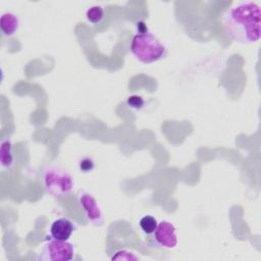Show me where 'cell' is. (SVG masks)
I'll return each instance as SVG.
<instances>
[{
  "mask_svg": "<svg viewBox=\"0 0 261 261\" xmlns=\"http://www.w3.org/2000/svg\"><path fill=\"white\" fill-rule=\"evenodd\" d=\"M226 35L241 44H254L261 37V8L255 1H242L231 5L222 16Z\"/></svg>",
  "mask_w": 261,
  "mask_h": 261,
  "instance_id": "6da1fadb",
  "label": "cell"
},
{
  "mask_svg": "<svg viewBox=\"0 0 261 261\" xmlns=\"http://www.w3.org/2000/svg\"><path fill=\"white\" fill-rule=\"evenodd\" d=\"M129 49L133 55L144 64L157 62L167 55L165 45L148 31H139L134 35Z\"/></svg>",
  "mask_w": 261,
  "mask_h": 261,
  "instance_id": "7a4b0ae2",
  "label": "cell"
},
{
  "mask_svg": "<svg viewBox=\"0 0 261 261\" xmlns=\"http://www.w3.org/2000/svg\"><path fill=\"white\" fill-rule=\"evenodd\" d=\"M40 176L46 192L55 198L67 197L73 191L74 178L61 166L45 165L41 169Z\"/></svg>",
  "mask_w": 261,
  "mask_h": 261,
  "instance_id": "3957f363",
  "label": "cell"
},
{
  "mask_svg": "<svg viewBox=\"0 0 261 261\" xmlns=\"http://www.w3.org/2000/svg\"><path fill=\"white\" fill-rule=\"evenodd\" d=\"M75 257V248L68 240H58L47 234L42 250L37 257L39 261H71Z\"/></svg>",
  "mask_w": 261,
  "mask_h": 261,
  "instance_id": "277c9868",
  "label": "cell"
},
{
  "mask_svg": "<svg viewBox=\"0 0 261 261\" xmlns=\"http://www.w3.org/2000/svg\"><path fill=\"white\" fill-rule=\"evenodd\" d=\"M76 199L87 220L96 227L102 226L104 224L105 217L96 197L88 191L80 190L76 194Z\"/></svg>",
  "mask_w": 261,
  "mask_h": 261,
  "instance_id": "5b68a950",
  "label": "cell"
},
{
  "mask_svg": "<svg viewBox=\"0 0 261 261\" xmlns=\"http://www.w3.org/2000/svg\"><path fill=\"white\" fill-rule=\"evenodd\" d=\"M151 236L154 242L164 249H174L178 243L176 227L166 220L158 222L155 231Z\"/></svg>",
  "mask_w": 261,
  "mask_h": 261,
  "instance_id": "8992f818",
  "label": "cell"
},
{
  "mask_svg": "<svg viewBox=\"0 0 261 261\" xmlns=\"http://www.w3.org/2000/svg\"><path fill=\"white\" fill-rule=\"evenodd\" d=\"M77 225L68 217H59L50 225V234L58 240H69Z\"/></svg>",
  "mask_w": 261,
  "mask_h": 261,
  "instance_id": "52a82bcc",
  "label": "cell"
},
{
  "mask_svg": "<svg viewBox=\"0 0 261 261\" xmlns=\"http://www.w3.org/2000/svg\"><path fill=\"white\" fill-rule=\"evenodd\" d=\"M20 25L18 16L13 12H4L0 17V30L3 36L12 37L14 36Z\"/></svg>",
  "mask_w": 261,
  "mask_h": 261,
  "instance_id": "ba28073f",
  "label": "cell"
},
{
  "mask_svg": "<svg viewBox=\"0 0 261 261\" xmlns=\"http://www.w3.org/2000/svg\"><path fill=\"white\" fill-rule=\"evenodd\" d=\"M15 159L13 154V144L10 139H4L0 145V163L2 168H11L14 165Z\"/></svg>",
  "mask_w": 261,
  "mask_h": 261,
  "instance_id": "9c48e42d",
  "label": "cell"
},
{
  "mask_svg": "<svg viewBox=\"0 0 261 261\" xmlns=\"http://www.w3.org/2000/svg\"><path fill=\"white\" fill-rule=\"evenodd\" d=\"M104 14H105V11L102 6L94 5V6H91L86 11V18L89 22H91L93 24H97L103 20Z\"/></svg>",
  "mask_w": 261,
  "mask_h": 261,
  "instance_id": "30bf717a",
  "label": "cell"
},
{
  "mask_svg": "<svg viewBox=\"0 0 261 261\" xmlns=\"http://www.w3.org/2000/svg\"><path fill=\"white\" fill-rule=\"evenodd\" d=\"M139 225H140V228H141L146 234L151 236V234L155 231V229H156V227H157V225H158V221H157V219H156L153 215L148 214V215L143 216V217L140 219Z\"/></svg>",
  "mask_w": 261,
  "mask_h": 261,
  "instance_id": "8fae6325",
  "label": "cell"
},
{
  "mask_svg": "<svg viewBox=\"0 0 261 261\" xmlns=\"http://www.w3.org/2000/svg\"><path fill=\"white\" fill-rule=\"evenodd\" d=\"M111 260H140V256L136 252L127 249H119L112 256Z\"/></svg>",
  "mask_w": 261,
  "mask_h": 261,
  "instance_id": "7c38bea8",
  "label": "cell"
},
{
  "mask_svg": "<svg viewBox=\"0 0 261 261\" xmlns=\"http://www.w3.org/2000/svg\"><path fill=\"white\" fill-rule=\"evenodd\" d=\"M126 104L127 106H129L130 108L133 109H141L143 108L144 104H145V100L141 97V96H138V95H133V96H129L126 100Z\"/></svg>",
  "mask_w": 261,
  "mask_h": 261,
  "instance_id": "4fadbf2b",
  "label": "cell"
},
{
  "mask_svg": "<svg viewBox=\"0 0 261 261\" xmlns=\"http://www.w3.org/2000/svg\"><path fill=\"white\" fill-rule=\"evenodd\" d=\"M79 167L81 169V171L87 173V172H90L92 171L94 168H95V162L93 161L92 158H89V157H84L80 160L79 162Z\"/></svg>",
  "mask_w": 261,
  "mask_h": 261,
  "instance_id": "5bb4252c",
  "label": "cell"
}]
</instances>
